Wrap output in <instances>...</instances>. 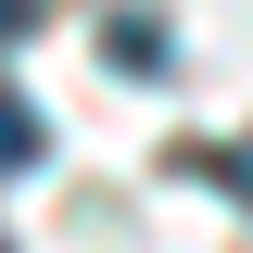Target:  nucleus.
Segmentation results:
<instances>
[{"instance_id": "1", "label": "nucleus", "mask_w": 253, "mask_h": 253, "mask_svg": "<svg viewBox=\"0 0 253 253\" xmlns=\"http://www.w3.org/2000/svg\"><path fill=\"white\" fill-rule=\"evenodd\" d=\"M101 63H114V76H165V63H177L165 13H114V26H101Z\"/></svg>"}, {"instance_id": "2", "label": "nucleus", "mask_w": 253, "mask_h": 253, "mask_svg": "<svg viewBox=\"0 0 253 253\" xmlns=\"http://www.w3.org/2000/svg\"><path fill=\"white\" fill-rule=\"evenodd\" d=\"M38 152H51V126H38V101H13V89H0V177H26Z\"/></svg>"}, {"instance_id": "3", "label": "nucleus", "mask_w": 253, "mask_h": 253, "mask_svg": "<svg viewBox=\"0 0 253 253\" xmlns=\"http://www.w3.org/2000/svg\"><path fill=\"white\" fill-rule=\"evenodd\" d=\"M190 165H203V177H228V190L253 203V139H228V152H190Z\"/></svg>"}, {"instance_id": "4", "label": "nucleus", "mask_w": 253, "mask_h": 253, "mask_svg": "<svg viewBox=\"0 0 253 253\" xmlns=\"http://www.w3.org/2000/svg\"><path fill=\"white\" fill-rule=\"evenodd\" d=\"M26 26H51V0H0V51H13Z\"/></svg>"}, {"instance_id": "5", "label": "nucleus", "mask_w": 253, "mask_h": 253, "mask_svg": "<svg viewBox=\"0 0 253 253\" xmlns=\"http://www.w3.org/2000/svg\"><path fill=\"white\" fill-rule=\"evenodd\" d=\"M0 253H13V241H0Z\"/></svg>"}]
</instances>
